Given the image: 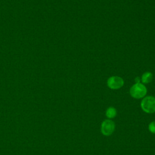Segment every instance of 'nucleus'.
<instances>
[{"mask_svg": "<svg viewBox=\"0 0 155 155\" xmlns=\"http://www.w3.org/2000/svg\"><path fill=\"white\" fill-rule=\"evenodd\" d=\"M140 80L143 84H148L153 80V74L151 72L147 71L142 74Z\"/></svg>", "mask_w": 155, "mask_h": 155, "instance_id": "39448f33", "label": "nucleus"}, {"mask_svg": "<svg viewBox=\"0 0 155 155\" xmlns=\"http://www.w3.org/2000/svg\"><path fill=\"white\" fill-rule=\"evenodd\" d=\"M142 110L147 113H153L155 112V97L148 96L143 98L140 103Z\"/></svg>", "mask_w": 155, "mask_h": 155, "instance_id": "f257e3e1", "label": "nucleus"}, {"mask_svg": "<svg viewBox=\"0 0 155 155\" xmlns=\"http://www.w3.org/2000/svg\"><path fill=\"white\" fill-rule=\"evenodd\" d=\"M115 130V124L111 119L104 120L101 124V130L103 135L108 136L113 134Z\"/></svg>", "mask_w": 155, "mask_h": 155, "instance_id": "7ed1b4c3", "label": "nucleus"}, {"mask_svg": "<svg viewBox=\"0 0 155 155\" xmlns=\"http://www.w3.org/2000/svg\"><path fill=\"white\" fill-rule=\"evenodd\" d=\"M105 115L109 119L115 117L117 115L116 109L113 107H108L106 110Z\"/></svg>", "mask_w": 155, "mask_h": 155, "instance_id": "423d86ee", "label": "nucleus"}, {"mask_svg": "<svg viewBox=\"0 0 155 155\" xmlns=\"http://www.w3.org/2000/svg\"><path fill=\"white\" fill-rule=\"evenodd\" d=\"M148 130L153 134H155V121L150 122L148 125Z\"/></svg>", "mask_w": 155, "mask_h": 155, "instance_id": "0eeeda50", "label": "nucleus"}, {"mask_svg": "<svg viewBox=\"0 0 155 155\" xmlns=\"http://www.w3.org/2000/svg\"><path fill=\"white\" fill-rule=\"evenodd\" d=\"M140 79L139 77H137L136 78V83H139L140 82Z\"/></svg>", "mask_w": 155, "mask_h": 155, "instance_id": "6e6552de", "label": "nucleus"}, {"mask_svg": "<svg viewBox=\"0 0 155 155\" xmlns=\"http://www.w3.org/2000/svg\"><path fill=\"white\" fill-rule=\"evenodd\" d=\"M146 87L142 83H136L130 90V95L135 99L143 98L147 94Z\"/></svg>", "mask_w": 155, "mask_h": 155, "instance_id": "f03ea898", "label": "nucleus"}, {"mask_svg": "<svg viewBox=\"0 0 155 155\" xmlns=\"http://www.w3.org/2000/svg\"><path fill=\"white\" fill-rule=\"evenodd\" d=\"M124 81L123 79L119 76H111L107 80L108 87L113 90L119 89L124 85Z\"/></svg>", "mask_w": 155, "mask_h": 155, "instance_id": "20e7f679", "label": "nucleus"}]
</instances>
